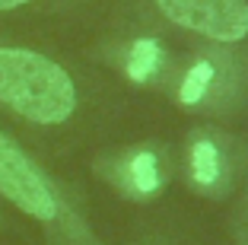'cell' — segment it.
I'll list each match as a JSON object with an SVG mask.
<instances>
[{
	"instance_id": "2",
	"label": "cell",
	"mask_w": 248,
	"mask_h": 245,
	"mask_svg": "<svg viewBox=\"0 0 248 245\" xmlns=\"http://www.w3.org/2000/svg\"><path fill=\"white\" fill-rule=\"evenodd\" d=\"M166 19L217 42H242L248 35L245 0H156Z\"/></svg>"
},
{
	"instance_id": "5",
	"label": "cell",
	"mask_w": 248,
	"mask_h": 245,
	"mask_svg": "<svg viewBox=\"0 0 248 245\" xmlns=\"http://www.w3.org/2000/svg\"><path fill=\"white\" fill-rule=\"evenodd\" d=\"M162 61V51H159V42L153 38H137L127 51V77L137 80V83H146V80L156 73Z\"/></svg>"
},
{
	"instance_id": "4",
	"label": "cell",
	"mask_w": 248,
	"mask_h": 245,
	"mask_svg": "<svg viewBox=\"0 0 248 245\" xmlns=\"http://www.w3.org/2000/svg\"><path fill=\"white\" fill-rule=\"evenodd\" d=\"M127 185H131L134 195H156L162 185V175H159V163L150 150H140L131 156L127 163Z\"/></svg>"
},
{
	"instance_id": "3",
	"label": "cell",
	"mask_w": 248,
	"mask_h": 245,
	"mask_svg": "<svg viewBox=\"0 0 248 245\" xmlns=\"http://www.w3.org/2000/svg\"><path fill=\"white\" fill-rule=\"evenodd\" d=\"M0 195L35 220L58 216V201H54L48 181L7 134H0Z\"/></svg>"
},
{
	"instance_id": "8",
	"label": "cell",
	"mask_w": 248,
	"mask_h": 245,
	"mask_svg": "<svg viewBox=\"0 0 248 245\" xmlns=\"http://www.w3.org/2000/svg\"><path fill=\"white\" fill-rule=\"evenodd\" d=\"M22 3H32V0H0V10H16Z\"/></svg>"
},
{
	"instance_id": "6",
	"label": "cell",
	"mask_w": 248,
	"mask_h": 245,
	"mask_svg": "<svg viewBox=\"0 0 248 245\" xmlns=\"http://www.w3.org/2000/svg\"><path fill=\"white\" fill-rule=\"evenodd\" d=\"M191 175H194L197 185H213L219 179V150L210 140H201L191 150Z\"/></svg>"
},
{
	"instance_id": "7",
	"label": "cell",
	"mask_w": 248,
	"mask_h": 245,
	"mask_svg": "<svg viewBox=\"0 0 248 245\" xmlns=\"http://www.w3.org/2000/svg\"><path fill=\"white\" fill-rule=\"evenodd\" d=\"M210 83H213V64L210 61H197V64L185 73L182 89H178V99H182L185 105H194V102L204 99V93L210 89Z\"/></svg>"
},
{
	"instance_id": "1",
	"label": "cell",
	"mask_w": 248,
	"mask_h": 245,
	"mask_svg": "<svg viewBox=\"0 0 248 245\" xmlns=\"http://www.w3.org/2000/svg\"><path fill=\"white\" fill-rule=\"evenodd\" d=\"M0 102L35 124H61L77 108V89L51 58L26 48H0Z\"/></svg>"
}]
</instances>
